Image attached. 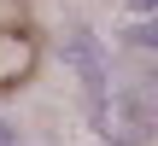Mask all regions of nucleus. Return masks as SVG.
I'll list each match as a JSON object with an SVG mask.
<instances>
[{"instance_id":"nucleus-2","label":"nucleus","mask_w":158,"mask_h":146,"mask_svg":"<svg viewBox=\"0 0 158 146\" xmlns=\"http://www.w3.org/2000/svg\"><path fill=\"white\" fill-rule=\"evenodd\" d=\"M64 64L76 70V82H82V99H88V111L111 94V59H106V47L88 35V29H70L64 35Z\"/></svg>"},{"instance_id":"nucleus-4","label":"nucleus","mask_w":158,"mask_h":146,"mask_svg":"<svg viewBox=\"0 0 158 146\" xmlns=\"http://www.w3.org/2000/svg\"><path fill=\"white\" fill-rule=\"evenodd\" d=\"M0 146H29V140H23V129H18V123H6V117H0Z\"/></svg>"},{"instance_id":"nucleus-3","label":"nucleus","mask_w":158,"mask_h":146,"mask_svg":"<svg viewBox=\"0 0 158 146\" xmlns=\"http://www.w3.org/2000/svg\"><path fill=\"white\" fill-rule=\"evenodd\" d=\"M29 70H35V41L23 29H0V88H23Z\"/></svg>"},{"instance_id":"nucleus-1","label":"nucleus","mask_w":158,"mask_h":146,"mask_svg":"<svg viewBox=\"0 0 158 146\" xmlns=\"http://www.w3.org/2000/svg\"><path fill=\"white\" fill-rule=\"evenodd\" d=\"M106 146H147L152 135V105H147V82H111V94L88 111Z\"/></svg>"}]
</instances>
